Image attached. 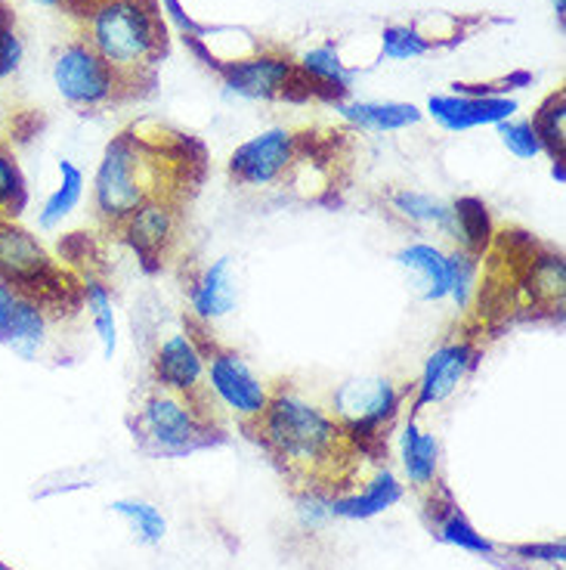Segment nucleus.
Masks as SVG:
<instances>
[{"instance_id":"nucleus-1","label":"nucleus","mask_w":566,"mask_h":570,"mask_svg":"<svg viewBox=\"0 0 566 570\" xmlns=\"http://www.w3.org/2000/svg\"><path fill=\"white\" fill-rule=\"evenodd\" d=\"M255 425L272 459H279L291 478H304L310 484H319L328 474L338 478L354 443L335 415L291 387L269 394L267 410Z\"/></svg>"},{"instance_id":"nucleus-2","label":"nucleus","mask_w":566,"mask_h":570,"mask_svg":"<svg viewBox=\"0 0 566 570\" xmlns=\"http://www.w3.org/2000/svg\"><path fill=\"white\" fill-rule=\"evenodd\" d=\"M168 196L161 186V158L133 134L115 137L93 177V205L102 224L121 227L142 202Z\"/></svg>"},{"instance_id":"nucleus-3","label":"nucleus","mask_w":566,"mask_h":570,"mask_svg":"<svg viewBox=\"0 0 566 570\" xmlns=\"http://www.w3.org/2000/svg\"><path fill=\"white\" fill-rule=\"evenodd\" d=\"M90 47L121 78L137 75L161 50L156 13L142 0H100L90 13Z\"/></svg>"},{"instance_id":"nucleus-4","label":"nucleus","mask_w":566,"mask_h":570,"mask_svg":"<svg viewBox=\"0 0 566 570\" xmlns=\"http://www.w3.org/2000/svg\"><path fill=\"white\" fill-rule=\"evenodd\" d=\"M137 441L158 456H186L211 443V415L201 410L199 397H183L156 387L142 400L133 422Z\"/></svg>"},{"instance_id":"nucleus-5","label":"nucleus","mask_w":566,"mask_h":570,"mask_svg":"<svg viewBox=\"0 0 566 570\" xmlns=\"http://www.w3.org/2000/svg\"><path fill=\"white\" fill-rule=\"evenodd\" d=\"M0 276L13 285L19 295L47 301L66 295L69 285H62V273L47 255V248L31 236L29 229L13 224L10 217H0Z\"/></svg>"},{"instance_id":"nucleus-6","label":"nucleus","mask_w":566,"mask_h":570,"mask_svg":"<svg viewBox=\"0 0 566 570\" xmlns=\"http://www.w3.org/2000/svg\"><path fill=\"white\" fill-rule=\"evenodd\" d=\"M399 403L403 391L390 379H350L335 391V419L350 434V441L366 443L371 438H381L384 428L397 415Z\"/></svg>"},{"instance_id":"nucleus-7","label":"nucleus","mask_w":566,"mask_h":570,"mask_svg":"<svg viewBox=\"0 0 566 570\" xmlns=\"http://www.w3.org/2000/svg\"><path fill=\"white\" fill-rule=\"evenodd\" d=\"M121 75L85 41L66 43L53 59V85L75 109H97L118 90Z\"/></svg>"},{"instance_id":"nucleus-8","label":"nucleus","mask_w":566,"mask_h":570,"mask_svg":"<svg viewBox=\"0 0 566 570\" xmlns=\"http://www.w3.org/2000/svg\"><path fill=\"white\" fill-rule=\"evenodd\" d=\"M205 387L214 391V397L248 425L264 415L272 394L251 372V366L232 351H205Z\"/></svg>"},{"instance_id":"nucleus-9","label":"nucleus","mask_w":566,"mask_h":570,"mask_svg":"<svg viewBox=\"0 0 566 570\" xmlns=\"http://www.w3.org/2000/svg\"><path fill=\"white\" fill-rule=\"evenodd\" d=\"M298 161V137L288 128H267L245 140L229 156V177L239 186L260 189L282 180Z\"/></svg>"},{"instance_id":"nucleus-10","label":"nucleus","mask_w":566,"mask_h":570,"mask_svg":"<svg viewBox=\"0 0 566 570\" xmlns=\"http://www.w3.org/2000/svg\"><path fill=\"white\" fill-rule=\"evenodd\" d=\"M121 229L128 236L130 248L140 255L142 267L156 271L165 264L170 243L177 236V205L170 196L142 202L140 208L121 224Z\"/></svg>"},{"instance_id":"nucleus-11","label":"nucleus","mask_w":566,"mask_h":570,"mask_svg":"<svg viewBox=\"0 0 566 570\" xmlns=\"http://www.w3.org/2000/svg\"><path fill=\"white\" fill-rule=\"evenodd\" d=\"M474 363H477V347H474V342H449L437 347L434 354L427 356L421 379L415 385L411 410L421 413L425 406L443 403V400L453 394L455 387L465 382V375L474 370Z\"/></svg>"},{"instance_id":"nucleus-12","label":"nucleus","mask_w":566,"mask_h":570,"mask_svg":"<svg viewBox=\"0 0 566 570\" xmlns=\"http://www.w3.org/2000/svg\"><path fill=\"white\" fill-rule=\"evenodd\" d=\"M224 81L239 97H248V100H272V97H282L288 87H295V81H298V66L285 57L260 53V57L227 62L224 66Z\"/></svg>"},{"instance_id":"nucleus-13","label":"nucleus","mask_w":566,"mask_h":570,"mask_svg":"<svg viewBox=\"0 0 566 570\" xmlns=\"http://www.w3.org/2000/svg\"><path fill=\"white\" fill-rule=\"evenodd\" d=\"M158 387L183 394V397H199L205 385V351L192 335H170L158 344L156 360H152Z\"/></svg>"},{"instance_id":"nucleus-14","label":"nucleus","mask_w":566,"mask_h":570,"mask_svg":"<svg viewBox=\"0 0 566 570\" xmlns=\"http://www.w3.org/2000/svg\"><path fill=\"white\" fill-rule=\"evenodd\" d=\"M514 112H517V100H508V97L449 94V97H430L427 100V115L437 121L439 128L453 130V134L508 121V118H514Z\"/></svg>"},{"instance_id":"nucleus-15","label":"nucleus","mask_w":566,"mask_h":570,"mask_svg":"<svg viewBox=\"0 0 566 570\" xmlns=\"http://www.w3.org/2000/svg\"><path fill=\"white\" fill-rule=\"evenodd\" d=\"M189 301L192 311L201 323H211L227 316L236 307V276H232V261L229 257H217L208 264L201 276L189 288Z\"/></svg>"},{"instance_id":"nucleus-16","label":"nucleus","mask_w":566,"mask_h":570,"mask_svg":"<svg viewBox=\"0 0 566 570\" xmlns=\"http://www.w3.org/2000/svg\"><path fill=\"white\" fill-rule=\"evenodd\" d=\"M399 499H403V484L397 481V474L381 469L359 493L328 499V512H331V518L366 521V518H375V514H384L387 509H394Z\"/></svg>"},{"instance_id":"nucleus-17","label":"nucleus","mask_w":566,"mask_h":570,"mask_svg":"<svg viewBox=\"0 0 566 570\" xmlns=\"http://www.w3.org/2000/svg\"><path fill=\"white\" fill-rule=\"evenodd\" d=\"M397 264L415 276V288L425 301L449 298V255L430 243H411L397 252Z\"/></svg>"},{"instance_id":"nucleus-18","label":"nucleus","mask_w":566,"mask_h":570,"mask_svg":"<svg viewBox=\"0 0 566 570\" xmlns=\"http://www.w3.org/2000/svg\"><path fill=\"white\" fill-rule=\"evenodd\" d=\"M43 342H47V307L38 298L16 295L0 344H7L22 360H34L41 354Z\"/></svg>"},{"instance_id":"nucleus-19","label":"nucleus","mask_w":566,"mask_h":570,"mask_svg":"<svg viewBox=\"0 0 566 570\" xmlns=\"http://www.w3.org/2000/svg\"><path fill=\"white\" fill-rule=\"evenodd\" d=\"M439 443L437 438L418 425V415H411L403 431V469L415 490H430L437 487Z\"/></svg>"},{"instance_id":"nucleus-20","label":"nucleus","mask_w":566,"mask_h":570,"mask_svg":"<svg viewBox=\"0 0 566 570\" xmlns=\"http://www.w3.org/2000/svg\"><path fill=\"white\" fill-rule=\"evenodd\" d=\"M338 112L356 128L378 130V134L415 128L421 121V109L411 102H347L338 106Z\"/></svg>"},{"instance_id":"nucleus-21","label":"nucleus","mask_w":566,"mask_h":570,"mask_svg":"<svg viewBox=\"0 0 566 570\" xmlns=\"http://www.w3.org/2000/svg\"><path fill=\"white\" fill-rule=\"evenodd\" d=\"M81 199H85V171L71 158H62L59 161V186L43 199L38 227L57 229L81 205Z\"/></svg>"},{"instance_id":"nucleus-22","label":"nucleus","mask_w":566,"mask_h":570,"mask_svg":"<svg viewBox=\"0 0 566 570\" xmlns=\"http://www.w3.org/2000/svg\"><path fill=\"white\" fill-rule=\"evenodd\" d=\"M455 243L467 255H480L483 248L493 239V220L489 212L480 199L465 196V199L453 202V229H449Z\"/></svg>"},{"instance_id":"nucleus-23","label":"nucleus","mask_w":566,"mask_h":570,"mask_svg":"<svg viewBox=\"0 0 566 570\" xmlns=\"http://www.w3.org/2000/svg\"><path fill=\"white\" fill-rule=\"evenodd\" d=\"M390 208L399 214L403 220H409L415 227H430L439 229L449 236L453 229V205L449 202L437 199L430 193H415V189H397L390 196Z\"/></svg>"},{"instance_id":"nucleus-24","label":"nucleus","mask_w":566,"mask_h":570,"mask_svg":"<svg viewBox=\"0 0 566 570\" xmlns=\"http://www.w3.org/2000/svg\"><path fill=\"white\" fill-rule=\"evenodd\" d=\"M85 304L97 328V338L102 344V354L106 360H112L118 351V323H115V301L112 292L106 288L102 279H87L85 283Z\"/></svg>"},{"instance_id":"nucleus-25","label":"nucleus","mask_w":566,"mask_h":570,"mask_svg":"<svg viewBox=\"0 0 566 570\" xmlns=\"http://www.w3.org/2000/svg\"><path fill=\"white\" fill-rule=\"evenodd\" d=\"M298 75H304L307 81L319 87H328V90H347L350 87V71L340 62L338 50L335 47H312L307 50L298 62Z\"/></svg>"},{"instance_id":"nucleus-26","label":"nucleus","mask_w":566,"mask_h":570,"mask_svg":"<svg viewBox=\"0 0 566 570\" xmlns=\"http://www.w3.org/2000/svg\"><path fill=\"white\" fill-rule=\"evenodd\" d=\"M437 533L443 542L458 546V549L474 552V556H493L496 552V546L486 540L483 533H477V528L458 512V505H453V502H446L437 512Z\"/></svg>"},{"instance_id":"nucleus-27","label":"nucleus","mask_w":566,"mask_h":570,"mask_svg":"<svg viewBox=\"0 0 566 570\" xmlns=\"http://www.w3.org/2000/svg\"><path fill=\"white\" fill-rule=\"evenodd\" d=\"M533 128L542 142V153H548L552 158H564L566 149V94L557 90L548 100L538 106Z\"/></svg>"},{"instance_id":"nucleus-28","label":"nucleus","mask_w":566,"mask_h":570,"mask_svg":"<svg viewBox=\"0 0 566 570\" xmlns=\"http://www.w3.org/2000/svg\"><path fill=\"white\" fill-rule=\"evenodd\" d=\"M112 512L121 514L130 528H133L137 540L146 542V546H156L168 533V521H165V514L158 512L152 502H142V499H115Z\"/></svg>"},{"instance_id":"nucleus-29","label":"nucleus","mask_w":566,"mask_h":570,"mask_svg":"<svg viewBox=\"0 0 566 570\" xmlns=\"http://www.w3.org/2000/svg\"><path fill=\"white\" fill-rule=\"evenodd\" d=\"M529 292L545 304H564L566 264L560 255H542L529 271Z\"/></svg>"},{"instance_id":"nucleus-30","label":"nucleus","mask_w":566,"mask_h":570,"mask_svg":"<svg viewBox=\"0 0 566 570\" xmlns=\"http://www.w3.org/2000/svg\"><path fill=\"white\" fill-rule=\"evenodd\" d=\"M430 41L411 26H387L381 31V57L390 62H406V59L425 57Z\"/></svg>"},{"instance_id":"nucleus-31","label":"nucleus","mask_w":566,"mask_h":570,"mask_svg":"<svg viewBox=\"0 0 566 570\" xmlns=\"http://www.w3.org/2000/svg\"><path fill=\"white\" fill-rule=\"evenodd\" d=\"M26 177L19 171L16 158L0 146V217L19 214V208L26 205Z\"/></svg>"},{"instance_id":"nucleus-32","label":"nucleus","mask_w":566,"mask_h":570,"mask_svg":"<svg viewBox=\"0 0 566 570\" xmlns=\"http://www.w3.org/2000/svg\"><path fill=\"white\" fill-rule=\"evenodd\" d=\"M498 137L505 142V149H508L514 158H536L542 153V142L536 137V128H533V121H517V118H508V121H498L496 125Z\"/></svg>"},{"instance_id":"nucleus-33","label":"nucleus","mask_w":566,"mask_h":570,"mask_svg":"<svg viewBox=\"0 0 566 570\" xmlns=\"http://www.w3.org/2000/svg\"><path fill=\"white\" fill-rule=\"evenodd\" d=\"M474 283H477V255H467L458 248L449 255V298L458 307H465L474 292Z\"/></svg>"},{"instance_id":"nucleus-34","label":"nucleus","mask_w":566,"mask_h":570,"mask_svg":"<svg viewBox=\"0 0 566 570\" xmlns=\"http://www.w3.org/2000/svg\"><path fill=\"white\" fill-rule=\"evenodd\" d=\"M22 57H26V47L19 41V35L13 31V26L7 22V26L0 29V81L10 78V75L19 69Z\"/></svg>"},{"instance_id":"nucleus-35","label":"nucleus","mask_w":566,"mask_h":570,"mask_svg":"<svg viewBox=\"0 0 566 570\" xmlns=\"http://www.w3.org/2000/svg\"><path fill=\"white\" fill-rule=\"evenodd\" d=\"M514 556H524L526 561H552V564H560L566 556L564 542H548V546H517Z\"/></svg>"},{"instance_id":"nucleus-36","label":"nucleus","mask_w":566,"mask_h":570,"mask_svg":"<svg viewBox=\"0 0 566 570\" xmlns=\"http://www.w3.org/2000/svg\"><path fill=\"white\" fill-rule=\"evenodd\" d=\"M16 295H19V292L0 276V335H3V328H7V320H10V307H13Z\"/></svg>"},{"instance_id":"nucleus-37","label":"nucleus","mask_w":566,"mask_h":570,"mask_svg":"<svg viewBox=\"0 0 566 570\" xmlns=\"http://www.w3.org/2000/svg\"><path fill=\"white\" fill-rule=\"evenodd\" d=\"M552 177L557 180V186L566 184V171H564V158H552Z\"/></svg>"},{"instance_id":"nucleus-38","label":"nucleus","mask_w":566,"mask_h":570,"mask_svg":"<svg viewBox=\"0 0 566 570\" xmlns=\"http://www.w3.org/2000/svg\"><path fill=\"white\" fill-rule=\"evenodd\" d=\"M554 3V16H557V22L564 26V16H566V0H552Z\"/></svg>"},{"instance_id":"nucleus-39","label":"nucleus","mask_w":566,"mask_h":570,"mask_svg":"<svg viewBox=\"0 0 566 570\" xmlns=\"http://www.w3.org/2000/svg\"><path fill=\"white\" fill-rule=\"evenodd\" d=\"M7 128H10V109H7V106L0 102V134H3Z\"/></svg>"},{"instance_id":"nucleus-40","label":"nucleus","mask_w":566,"mask_h":570,"mask_svg":"<svg viewBox=\"0 0 566 570\" xmlns=\"http://www.w3.org/2000/svg\"><path fill=\"white\" fill-rule=\"evenodd\" d=\"M31 3H38V7H62V3H69V0H31Z\"/></svg>"},{"instance_id":"nucleus-41","label":"nucleus","mask_w":566,"mask_h":570,"mask_svg":"<svg viewBox=\"0 0 566 570\" xmlns=\"http://www.w3.org/2000/svg\"><path fill=\"white\" fill-rule=\"evenodd\" d=\"M7 22H10V16H7V7H3V3H0V29H3V26H7Z\"/></svg>"},{"instance_id":"nucleus-42","label":"nucleus","mask_w":566,"mask_h":570,"mask_svg":"<svg viewBox=\"0 0 566 570\" xmlns=\"http://www.w3.org/2000/svg\"><path fill=\"white\" fill-rule=\"evenodd\" d=\"M0 570H7V564H3V561H0Z\"/></svg>"}]
</instances>
